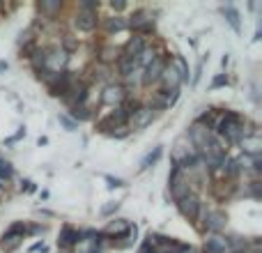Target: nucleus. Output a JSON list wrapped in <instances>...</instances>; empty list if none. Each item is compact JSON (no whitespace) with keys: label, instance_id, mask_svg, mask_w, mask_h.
I'll return each mask as SVG.
<instances>
[{"label":"nucleus","instance_id":"nucleus-1","mask_svg":"<svg viewBox=\"0 0 262 253\" xmlns=\"http://www.w3.org/2000/svg\"><path fill=\"white\" fill-rule=\"evenodd\" d=\"M177 210L182 212V216H187V219H198L200 216V210H202V203L200 198L195 196V193H187L184 198L177 200Z\"/></svg>","mask_w":262,"mask_h":253},{"label":"nucleus","instance_id":"nucleus-2","mask_svg":"<svg viewBox=\"0 0 262 253\" xmlns=\"http://www.w3.org/2000/svg\"><path fill=\"white\" fill-rule=\"evenodd\" d=\"M23 235H26V226H23V223H14V226L2 235V242H0L2 251H14V249H19Z\"/></svg>","mask_w":262,"mask_h":253},{"label":"nucleus","instance_id":"nucleus-3","mask_svg":"<svg viewBox=\"0 0 262 253\" xmlns=\"http://www.w3.org/2000/svg\"><path fill=\"white\" fill-rule=\"evenodd\" d=\"M163 69H166L163 58H154V62H150V65L145 67V74H143V85H152V83H156V81L161 79Z\"/></svg>","mask_w":262,"mask_h":253},{"label":"nucleus","instance_id":"nucleus-4","mask_svg":"<svg viewBox=\"0 0 262 253\" xmlns=\"http://www.w3.org/2000/svg\"><path fill=\"white\" fill-rule=\"evenodd\" d=\"M152 120H154V108L152 106L136 108V113L131 115V125H134V129H145L148 125H152Z\"/></svg>","mask_w":262,"mask_h":253},{"label":"nucleus","instance_id":"nucleus-5","mask_svg":"<svg viewBox=\"0 0 262 253\" xmlns=\"http://www.w3.org/2000/svg\"><path fill=\"white\" fill-rule=\"evenodd\" d=\"M127 92H124V87L122 85H106L104 94H101V101L108 104V106H120L122 101H124Z\"/></svg>","mask_w":262,"mask_h":253},{"label":"nucleus","instance_id":"nucleus-6","mask_svg":"<svg viewBox=\"0 0 262 253\" xmlns=\"http://www.w3.org/2000/svg\"><path fill=\"white\" fill-rule=\"evenodd\" d=\"M74 26L83 33H92L94 28H97V14L94 12H78L74 19Z\"/></svg>","mask_w":262,"mask_h":253},{"label":"nucleus","instance_id":"nucleus-7","mask_svg":"<svg viewBox=\"0 0 262 253\" xmlns=\"http://www.w3.org/2000/svg\"><path fill=\"white\" fill-rule=\"evenodd\" d=\"M69 60V55L67 51H55L53 55H46V67H48V72L51 74H60V69H65V65H67Z\"/></svg>","mask_w":262,"mask_h":253},{"label":"nucleus","instance_id":"nucleus-8","mask_svg":"<svg viewBox=\"0 0 262 253\" xmlns=\"http://www.w3.org/2000/svg\"><path fill=\"white\" fill-rule=\"evenodd\" d=\"M225 223H228V216H225L223 212H209L207 219H205V226H207L209 233H219V230H223Z\"/></svg>","mask_w":262,"mask_h":253},{"label":"nucleus","instance_id":"nucleus-9","mask_svg":"<svg viewBox=\"0 0 262 253\" xmlns=\"http://www.w3.org/2000/svg\"><path fill=\"white\" fill-rule=\"evenodd\" d=\"M117 72H120V76H124V79H131V76L138 72V60L122 55L120 60H117Z\"/></svg>","mask_w":262,"mask_h":253},{"label":"nucleus","instance_id":"nucleus-10","mask_svg":"<svg viewBox=\"0 0 262 253\" xmlns=\"http://www.w3.org/2000/svg\"><path fill=\"white\" fill-rule=\"evenodd\" d=\"M81 237L83 235L78 233V230H74V228L72 226H65L60 230V247H74V244H78V242H81Z\"/></svg>","mask_w":262,"mask_h":253},{"label":"nucleus","instance_id":"nucleus-11","mask_svg":"<svg viewBox=\"0 0 262 253\" xmlns=\"http://www.w3.org/2000/svg\"><path fill=\"white\" fill-rule=\"evenodd\" d=\"M145 51V40H143L141 35L138 37H131V40L127 42V46H124V55L127 58H136L138 60V55Z\"/></svg>","mask_w":262,"mask_h":253},{"label":"nucleus","instance_id":"nucleus-12","mask_svg":"<svg viewBox=\"0 0 262 253\" xmlns=\"http://www.w3.org/2000/svg\"><path fill=\"white\" fill-rule=\"evenodd\" d=\"M159 81H163V90H177V87L182 85V81H180V76H177V72H175L173 67H166L163 69V74H161V79Z\"/></svg>","mask_w":262,"mask_h":253},{"label":"nucleus","instance_id":"nucleus-13","mask_svg":"<svg viewBox=\"0 0 262 253\" xmlns=\"http://www.w3.org/2000/svg\"><path fill=\"white\" fill-rule=\"evenodd\" d=\"M225 249H228V242L223 237H209L205 242V253H225Z\"/></svg>","mask_w":262,"mask_h":253},{"label":"nucleus","instance_id":"nucleus-14","mask_svg":"<svg viewBox=\"0 0 262 253\" xmlns=\"http://www.w3.org/2000/svg\"><path fill=\"white\" fill-rule=\"evenodd\" d=\"M177 72V76H180V81L182 83H188V65H187V60L182 58V55H175V60H173V65H170Z\"/></svg>","mask_w":262,"mask_h":253},{"label":"nucleus","instance_id":"nucleus-15","mask_svg":"<svg viewBox=\"0 0 262 253\" xmlns=\"http://www.w3.org/2000/svg\"><path fill=\"white\" fill-rule=\"evenodd\" d=\"M148 23H152V19H150V12H145V9L134 12V16H131V21H129V26L136 28V30H141V28L148 26Z\"/></svg>","mask_w":262,"mask_h":253},{"label":"nucleus","instance_id":"nucleus-16","mask_svg":"<svg viewBox=\"0 0 262 253\" xmlns=\"http://www.w3.org/2000/svg\"><path fill=\"white\" fill-rule=\"evenodd\" d=\"M161 154H163V147L161 145H156L154 150H152V152L148 154V157H145V159H143V164H141V170H148V168H152L156 164V161L161 159Z\"/></svg>","mask_w":262,"mask_h":253},{"label":"nucleus","instance_id":"nucleus-17","mask_svg":"<svg viewBox=\"0 0 262 253\" xmlns=\"http://www.w3.org/2000/svg\"><path fill=\"white\" fill-rule=\"evenodd\" d=\"M223 173H225V177H237V175L242 173V168H239V164H237V159H225L221 164Z\"/></svg>","mask_w":262,"mask_h":253},{"label":"nucleus","instance_id":"nucleus-18","mask_svg":"<svg viewBox=\"0 0 262 253\" xmlns=\"http://www.w3.org/2000/svg\"><path fill=\"white\" fill-rule=\"evenodd\" d=\"M223 14H225V19H228V23L232 28H235L237 33H239V12H237L235 7H223Z\"/></svg>","mask_w":262,"mask_h":253},{"label":"nucleus","instance_id":"nucleus-19","mask_svg":"<svg viewBox=\"0 0 262 253\" xmlns=\"http://www.w3.org/2000/svg\"><path fill=\"white\" fill-rule=\"evenodd\" d=\"M127 28V23L120 19V16H113V19L106 21V30L108 33H120V30H124Z\"/></svg>","mask_w":262,"mask_h":253},{"label":"nucleus","instance_id":"nucleus-20","mask_svg":"<svg viewBox=\"0 0 262 253\" xmlns=\"http://www.w3.org/2000/svg\"><path fill=\"white\" fill-rule=\"evenodd\" d=\"M173 196H175V200H180V198H184V196H187V193H191L188 191V184L184 180H180V182H175L173 187Z\"/></svg>","mask_w":262,"mask_h":253},{"label":"nucleus","instance_id":"nucleus-21","mask_svg":"<svg viewBox=\"0 0 262 253\" xmlns=\"http://www.w3.org/2000/svg\"><path fill=\"white\" fill-rule=\"evenodd\" d=\"M87 118H90V113H87L85 106H74V108H72V120H74V122L87 120Z\"/></svg>","mask_w":262,"mask_h":253},{"label":"nucleus","instance_id":"nucleus-22","mask_svg":"<svg viewBox=\"0 0 262 253\" xmlns=\"http://www.w3.org/2000/svg\"><path fill=\"white\" fill-rule=\"evenodd\" d=\"M39 9L44 14H55L62 9V2H39Z\"/></svg>","mask_w":262,"mask_h":253},{"label":"nucleus","instance_id":"nucleus-23","mask_svg":"<svg viewBox=\"0 0 262 253\" xmlns=\"http://www.w3.org/2000/svg\"><path fill=\"white\" fill-rule=\"evenodd\" d=\"M99 9V2H94V0H83L81 2V12H94L97 14Z\"/></svg>","mask_w":262,"mask_h":253},{"label":"nucleus","instance_id":"nucleus-24","mask_svg":"<svg viewBox=\"0 0 262 253\" xmlns=\"http://www.w3.org/2000/svg\"><path fill=\"white\" fill-rule=\"evenodd\" d=\"M60 125L65 126V129H67V131H74V129H76V122L72 120V118H69V115H60Z\"/></svg>","mask_w":262,"mask_h":253},{"label":"nucleus","instance_id":"nucleus-25","mask_svg":"<svg viewBox=\"0 0 262 253\" xmlns=\"http://www.w3.org/2000/svg\"><path fill=\"white\" fill-rule=\"evenodd\" d=\"M115 53H117L115 48H104V55H101V60H104V62H111L113 58H117Z\"/></svg>","mask_w":262,"mask_h":253},{"label":"nucleus","instance_id":"nucleus-26","mask_svg":"<svg viewBox=\"0 0 262 253\" xmlns=\"http://www.w3.org/2000/svg\"><path fill=\"white\" fill-rule=\"evenodd\" d=\"M117 207H120V203H108L106 207H101V214H104V216H108V214H113Z\"/></svg>","mask_w":262,"mask_h":253},{"label":"nucleus","instance_id":"nucleus-27","mask_svg":"<svg viewBox=\"0 0 262 253\" xmlns=\"http://www.w3.org/2000/svg\"><path fill=\"white\" fill-rule=\"evenodd\" d=\"M228 83V79L225 76H219V79H214V83H212V87H219V85H225Z\"/></svg>","mask_w":262,"mask_h":253},{"label":"nucleus","instance_id":"nucleus-28","mask_svg":"<svg viewBox=\"0 0 262 253\" xmlns=\"http://www.w3.org/2000/svg\"><path fill=\"white\" fill-rule=\"evenodd\" d=\"M108 182H111V187H122L124 184L122 180H113V177H108Z\"/></svg>","mask_w":262,"mask_h":253},{"label":"nucleus","instance_id":"nucleus-29","mask_svg":"<svg viewBox=\"0 0 262 253\" xmlns=\"http://www.w3.org/2000/svg\"><path fill=\"white\" fill-rule=\"evenodd\" d=\"M111 7H113V9H124L127 5H124V2H115V0H113V2H111Z\"/></svg>","mask_w":262,"mask_h":253},{"label":"nucleus","instance_id":"nucleus-30","mask_svg":"<svg viewBox=\"0 0 262 253\" xmlns=\"http://www.w3.org/2000/svg\"><path fill=\"white\" fill-rule=\"evenodd\" d=\"M235 253H249V251H246V247H244V249H237Z\"/></svg>","mask_w":262,"mask_h":253},{"label":"nucleus","instance_id":"nucleus-31","mask_svg":"<svg viewBox=\"0 0 262 253\" xmlns=\"http://www.w3.org/2000/svg\"><path fill=\"white\" fill-rule=\"evenodd\" d=\"M2 69H7V62H0V72H2Z\"/></svg>","mask_w":262,"mask_h":253},{"label":"nucleus","instance_id":"nucleus-32","mask_svg":"<svg viewBox=\"0 0 262 253\" xmlns=\"http://www.w3.org/2000/svg\"><path fill=\"white\" fill-rule=\"evenodd\" d=\"M90 253H99V251H90Z\"/></svg>","mask_w":262,"mask_h":253}]
</instances>
